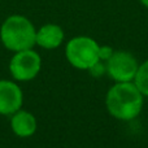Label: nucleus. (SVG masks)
<instances>
[{
    "mask_svg": "<svg viewBox=\"0 0 148 148\" xmlns=\"http://www.w3.org/2000/svg\"><path fill=\"white\" fill-rule=\"evenodd\" d=\"M105 105L110 116L121 121L134 120L143 108V95L134 82H116L108 91Z\"/></svg>",
    "mask_w": 148,
    "mask_h": 148,
    "instance_id": "obj_1",
    "label": "nucleus"
},
{
    "mask_svg": "<svg viewBox=\"0 0 148 148\" xmlns=\"http://www.w3.org/2000/svg\"><path fill=\"white\" fill-rule=\"evenodd\" d=\"M36 30L29 18L20 14L8 17L0 27V38L9 51L18 52L35 46Z\"/></svg>",
    "mask_w": 148,
    "mask_h": 148,
    "instance_id": "obj_2",
    "label": "nucleus"
},
{
    "mask_svg": "<svg viewBox=\"0 0 148 148\" xmlns=\"http://www.w3.org/2000/svg\"><path fill=\"white\" fill-rule=\"evenodd\" d=\"M65 56L74 68L88 70L99 61V44L90 36H75L68 42Z\"/></svg>",
    "mask_w": 148,
    "mask_h": 148,
    "instance_id": "obj_3",
    "label": "nucleus"
},
{
    "mask_svg": "<svg viewBox=\"0 0 148 148\" xmlns=\"http://www.w3.org/2000/svg\"><path fill=\"white\" fill-rule=\"evenodd\" d=\"M42 59L33 48L18 51L9 62V72L17 81L27 82L34 79L40 72Z\"/></svg>",
    "mask_w": 148,
    "mask_h": 148,
    "instance_id": "obj_4",
    "label": "nucleus"
},
{
    "mask_svg": "<svg viewBox=\"0 0 148 148\" xmlns=\"http://www.w3.org/2000/svg\"><path fill=\"white\" fill-rule=\"evenodd\" d=\"M107 73L116 82H133L139 65L131 53L114 51L107 62Z\"/></svg>",
    "mask_w": 148,
    "mask_h": 148,
    "instance_id": "obj_5",
    "label": "nucleus"
},
{
    "mask_svg": "<svg viewBox=\"0 0 148 148\" xmlns=\"http://www.w3.org/2000/svg\"><path fill=\"white\" fill-rule=\"evenodd\" d=\"M23 103V95L21 88L10 81H0V114L12 116L21 109Z\"/></svg>",
    "mask_w": 148,
    "mask_h": 148,
    "instance_id": "obj_6",
    "label": "nucleus"
},
{
    "mask_svg": "<svg viewBox=\"0 0 148 148\" xmlns=\"http://www.w3.org/2000/svg\"><path fill=\"white\" fill-rule=\"evenodd\" d=\"M64 40V30L56 23H46L36 30L35 44L44 49H55Z\"/></svg>",
    "mask_w": 148,
    "mask_h": 148,
    "instance_id": "obj_7",
    "label": "nucleus"
},
{
    "mask_svg": "<svg viewBox=\"0 0 148 148\" xmlns=\"http://www.w3.org/2000/svg\"><path fill=\"white\" fill-rule=\"evenodd\" d=\"M36 118L33 113L27 110L18 109L14 112L10 118V127L13 133L20 138H29L34 135L36 131Z\"/></svg>",
    "mask_w": 148,
    "mask_h": 148,
    "instance_id": "obj_8",
    "label": "nucleus"
},
{
    "mask_svg": "<svg viewBox=\"0 0 148 148\" xmlns=\"http://www.w3.org/2000/svg\"><path fill=\"white\" fill-rule=\"evenodd\" d=\"M133 82L143 96H148V60L139 65Z\"/></svg>",
    "mask_w": 148,
    "mask_h": 148,
    "instance_id": "obj_9",
    "label": "nucleus"
},
{
    "mask_svg": "<svg viewBox=\"0 0 148 148\" xmlns=\"http://www.w3.org/2000/svg\"><path fill=\"white\" fill-rule=\"evenodd\" d=\"M88 70H90V73H91L94 77L99 78V77H101L104 73H107V64H104V61L99 60V61L95 62V64L92 65Z\"/></svg>",
    "mask_w": 148,
    "mask_h": 148,
    "instance_id": "obj_10",
    "label": "nucleus"
},
{
    "mask_svg": "<svg viewBox=\"0 0 148 148\" xmlns=\"http://www.w3.org/2000/svg\"><path fill=\"white\" fill-rule=\"evenodd\" d=\"M113 49L112 47L109 46H99V60H101V61L107 62L108 60L110 59V56L113 55Z\"/></svg>",
    "mask_w": 148,
    "mask_h": 148,
    "instance_id": "obj_11",
    "label": "nucleus"
},
{
    "mask_svg": "<svg viewBox=\"0 0 148 148\" xmlns=\"http://www.w3.org/2000/svg\"><path fill=\"white\" fill-rule=\"evenodd\" d=\"M139 1H140L142 4L144 5V7H147V8H148V0H139Z\"/></svg>",
    "mask_w": 148,
    "mask_h": 148,
    "instance_id": "obj_12",
    "label": "nucleus"
}]
</instances>
